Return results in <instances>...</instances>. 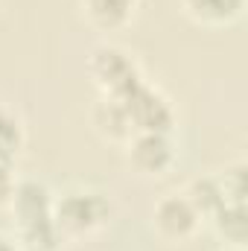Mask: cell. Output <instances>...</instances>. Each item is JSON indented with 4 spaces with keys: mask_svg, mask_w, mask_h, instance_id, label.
Instances as JSON below:
<instances>
[{
    "mask_svg": "<svg viewBox=\"0 0 248 251\" xmlns=\"http://www.w3.org/2000/svg\"><path fill=\"white\" fill-rule=\"evenodd\" d=\"M94 73L102 82H108L114 91H123L128 82L137 79V73L131 70V64L125 62V56L117 53V50H99L97 59H94Z\"/></svg>",
    "mask_w": 248,
    "mask_h": 251,
    "instance_id": "obj_3",
    "label": "cell"
},
{
    "mask_svg": "<svg viewBox=\"0 0 248 251\" xmlns=\"http://www.w3.org/2000/svg\"><path fill=\"white\" fill-rule=\"evenodd\" d=\"M134 158H137V164H143L146 170H158V167H164V164L170 161V146H167V140H164L158 131H149V134H143V137L137 140Z\"/></svg>",
    "mask_w": 248,
    "mask_h": 251,
    "instance_id": "obj_5",
    "label": "cell"
},
{
    "mask_svg": "<svg viewBox=\"0 0 248 251\" xmlns=\"http://www.w3.org/2000/svg\"><path fill=\"white\" fill-rule=\"evenodd\" d=\"M222 228L231 234V237H237V240H243L246 237V213H243V207L237 204V207H225L222 210Z\"/></svg>",
    "mask_w": 248,
    "mask_h": 251,
    "instance_id": "obj_11",
    "label": "cell"
},
{
    "mask_svg": "<svg viewBox=\"0 0 248 251\" xmlns=\"http://www.w3.org/2000/svg\"><path fill=\"white\" fill-rule=\"evenodd\" d=\"M26 237H29L32 246H44V249H50V246L56 243V231H53L50 216L35 219V222H26Z\"/></svg>",
    "mask_w": 248,
    "mask_h": 251,
    "instance_id": "obj_7",
    "label": "cell"
},
{
    "mask_svg": "<svg viewBox=\"0 0 248 251\" xmlns=\"http://www.w3.org/2000/svg\"><path fill=\"white\" fill-rule=\"evenodd\" d=\"M131 0H91V9L102 21H120Z\"/></svg>",
    "mask_w": 248,
    "mask_h": 251,
    "instance_id": "obj_9",
    "label": "cell"
},
{
    "mask_svg": "<svg viewBox=\"0 0 248 251\" xmlns=\"http://www.w3.org/2000/svg\"><path fill=\"white\" fill-rule=\"evenodd\" d=\"M102 213H105V204L97 196H67L59 207V219L70 228H88Z\"/></svg>",
    "mask_w": 248,
    "mask_h": 251,
    "instance_id": "obj_2",
    "label": "cell"
},
{
    "mask_svg": "<svg viewBox=\"0 0 248 251\" xmlns=\"http://www.w3.org/2000/svg\"><path fill=\"white\" fill-rule=\"evenodd\" d=\"M117 102L125 108L128 120L143 126L146 131H164L170 126V108L164 105V100L158 94H152L149 88L140 85V79L128 82L123 91H117Z\"/></svg>",
    "mask_w": 248,
    "mask_h": 251,
    "instance_id": "obj_1",
    "label": "cell"
},
{
    "mask_svg": "<svg viewBox=\"0 0 248 251\" xmlns=\"http://www.w3.org/2000/svg\"><path fill=\"white\" fill-rule=\"evenodd\" d=\"M9 193V173H6V167L0 164V199Z\"/></svg>",
    "mask_w": 248,
    "mask_h": 251,
    "instance_id": "obj_13",
    "label": "cell"
},
{
    "mask_svg": "<svg viewBox=\"0 0 248 251\" xmlns=\"http://www.w3.org/2000/svg\"><path fill=\"white\" fill-rule=\"evenodd\" d=\"M196 201L201 207H222V193L210 181H201V184H196Z\"/></svg>",
    "mask_w": 248,
    "mask_h": 251,
    "instance_id": "obj_12",
    "label": "cell"
},
{
    "mask_svg": "<svg viewBox=\"0 0 248 251\" xmlns=\"http://www.w3.org/2000/svg\"><path fill=\"white\" fill-rule=\"evenodd\" d=\"M0 251H12V249H9V243H6V240H0Z\"/></svg>",
    "mask_w": 248,
    "mask_h": 251,
    "instance_id": "obj_14",
    "label": "cell"
},
{
    "mask_svg": "<svg viewBox=\"0 0 248 251\" xmlns=\"http://www.w3.org/2000/svg\"><path fill=\"white\" fill-rule=\"evenodd\" d=\"M190 3L210 18H228L240 9V0H190Z\"/></svg>",
    "mask_w": 248,
    "mask_h": 251,
    "instance_id": "obj_8",
    "label": "cell"
},
{
    "mask_svg": "<svg viewBox=\"0 0 248 251\" xmlns=\"http://www.w3.org/2000/svg\"><path fill=\"white\" fill-rule=\"evenodd\" d=\"M18 146V126L9 114L0 111V161L9 158V152Z\"/></svg>",
    "mask_w": 248,
    "mask_h": 251,
    "instance_id": "obj_10",
    "label": "cell"
},
{
    "mask_svg": "<svg viewBox=\"0 0 248 251\" xmlns=\"http://www.w3.org/2000/svg\"><path fill=\"white\" fill-rule=\"evenodd\" d=\"M158 219H161V225L170 231V234H184L193 228V207L187 204L184 199H167L164 204H161V210H158Z\"/></svg>",
    "mask_w": 248,
    "mask_h": 251,
    "instance_id": "obj_6",
    "label": "cell"
},
{
    "mask_svg": "<svg viewBox=\"0 0 248 251\" xmlns=\"http://www.w3.org/2000/svg\"><path fill=\"white\" fill-rule=\"evenodd\" d=\"M18 210H21V216H24V225L50 216V213H47V210H50L47 190L38 187V184H32V181H29V184H21V190H18Z\"/></svg>",
    "mask_w": 248,
    "mask_h": 251,
    "instance_id": "obj_4",
    "label": "cell"
}]
</instances>
